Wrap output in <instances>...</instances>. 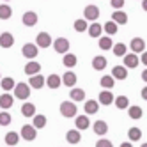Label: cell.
<instances>
[{"label": "cell", "instance_id": "1", "mask_svg": "<svg viewBox=\"0 0 147 147\" xmlns=\"http://www.w3.org/2000/svg\"><path fill=\"white\" fill-rule=\"evenodd\" d=\"M76 113H78V108H76V105L73 101L60 103V115H62V117L71 119V117H76Z\"/></svg>", "mask_w": 147, "mask_h": 147}, {"label": "cell", "instance_id": "2", "mask_svg": "<svg viewBox=\"0 0 147 147\" xmlns=\"http://www.w3.org/2000/svg\"><path fill=\"white\" fill-rule=\"evenodd\" d=\"M13 90H14V98L22 99V101L28 99V96H30V87H28V83H25V82H20V83H16Z\"/></svg>", "mask_w": 147, "mask_h": 147}, {"label": "cell", "instance_id": "3", "mask_svg": "<svg viewBox=\"0 0 147 147\" xmlns=\"http://www.w3.org/2000/svg\"><path fill=\"white\" fill-rule=\"evenodd\" d=\"M83 18L90 20V22H96V20L99 18V7L94 5V4L85 5V9H83Z\"/></svg>", "mask_w": 147, "mask_h": 147}, {"label": "cell", "instance_id": "4", "mask_svg": "<svg viewBox=\"0 0 147 147\" xmlns=\"http://www.w3.org/2000/svg\"><path fill=\"white\" fill-rule=\"evenodd\" d=\"M53 48H55L57 53L66 55L67 51H69V41H67L66 37H57V39L53 41Z\"/></svg>", "mask_w": 147, "mask_h": 147}, {"label": "cell", "instance_id": "5", "mask_svg": "<svg viewBox=\"0 0 147 147\" xmlns=\"http://www.w3.org/2000/svg\"><path fill=\"white\" fill-rule=\"evenodd\" d=\"M51 43H53V39L48 32H39L37 37H36V46L37 48H48Z\"/></svg>", "mask_w": 147, "mask_h": 147}, {"label": "cell", "instance_id": "6", "mask_svg": "<svg viewBox=\"0 0 147 147\" xmlns=\"http://www.w3.org/2000/svg\"><path fill=\"white\" fill-rule=\"evenodd\" d=\"M37 51H39V48H37L34 43H27V45H23V48H22L23 57H25V59H30V60H34V59L37 57Z\"/></svg>", "mask_w": 147, "mask_h": 147}, {"label": "cell", "instance_id": "7", "mask_svg": "<svg viewBox=\"0 0 147 147\" xmlns=\"http://www.w3.org/2000/svg\"><path fill=\"white\" fill-rule=\"evenodd\" d=\"M22 136H23V140L32 142V140H36V136H37V129L34 128L32 124H25L22 128Z\"/></svg>", "mask_w": 147, "mask_h": 147}, {"label": "cell", "instance_id": "8", "mask_svg": "<svg viewBox=\"0 0 147 147\" xmlns=\"http://www.w3.org/2000/svg\"><path fill=\"white\" fill-rule=\"evenodd\" d=\"M140 64V59H138V55L136 53H126L124 55V67L126 69H133V67H136Z\"/></svg>", "mask_w": 147, "mask_h": 147}, {"label": "cell", "instance_id": "9", "mask_svg": "<svg viewBox=\"0 0 147 147\" xmlns=\"http://www.w3.org/2000/svg\"><path fill=\"white\" fill-rule=\"evenodd\" d=\"M37 20H39V16H37V13H34V11H27V13L22 16V22H23L25 27H34V25L37 23Z\"/></svg>", "mask_w": 147, "mask_h": 147}, {"label": "cell", "instance_id": "10", "mask_svg": "<svg viewBox=\"0 0 147 147\" xmlns=\"http://www.w3.org/2000/svg\"><path fill=\"white\" fill-rule=\"evenodd\" d=\"M129 48L133 50V53H142V51H145V41L142 37H133L129 43Z\"/></svg>", "mask_w": 147, "mask_h": 147}, {"label": "cell", "instance_id": "11", "mask_svg": "<svg viewBox=\"0 0 147 147\" xmlns=\"http://www.w3.org/2000/svg\"><path fill=\"white\" fill-rule=\"evenodd\" d=\"M45 85H48V89L51 90H57L60 85H62V78L59 75H50L46 80H45Z\"/></svg>", "mask_w": 147, "mask_h": 147}, {"label": "cell", "instance_id": "12", "mask_svg": "<svg viewBox=\"0 0 147 147\" xmlns=\"http://www.w3.org/2000/svg\"><path fill=\"white\" fill-rule=\"evenodd\" d=\"M39 73H41V64H39V62L30 60V62H27V64H25V75L34 76V75H39Z\"/></svg>", "mask_w": 147, "mask_h": 147}, {"label": "cell", "instance_id": "13", "mask_svg": "<svg viewBox=\"0 0 147 147\" xmlns=\"http://www.w3.org/2000/svg\"><path fill=\"white\" fill-rule=\"evenodd\" d=\"M75 126L78 131H83V129H87L89 126H90V121H89V115H76V119H75Z\"/></svg>", "mask_w": 147, "mask_h": 147}, {"label": "cell", "instance_id": "14", "mask_svg": "<svg viewBox=\"0 0 147 147\" xmlns=\"http://www.w3.org/2000/svg\"><path fill=\"white\" fill-rule=\"evenodd\" d=\"M13 105H14V96H11L9 92H4L0 96V108L2 110H9Z\"/></svg>", "mask_w": 147, "mask_h": 147}, {"label": "cell", "instance_id": "15", "mask_svg": "<svg viewBox=\"0 0 147 147\" xmlns=\"http://www.w3.org/2000/svg\"><path fill=\"white\" fill-rule=\"evenodd\" d=\"M112 78L113 80H126V78H128V69H126L124 66H113Z\"/></svg>", "mask_w": 147, "mask_h": 147}, {"label": "cell", "instance_id": "16", "mask_svg": "<svg viewBox=\"0 0 147 147\" xmlns=\"http://www.w3.org/2000/svg\"><path fill=\"white\" fill-rule=\"evenodd\" d=\"M83 110H85V115H94V113L99 112V103L94 101V99H89L83 105Z\"/></svg>", "mask_w": 147, "mask_h": 147}, {"label": "cell", "instance_id": "17", "mask_svg": "<svg viewBox=\"0 0 147 147\" xmlns=\"http://www.w3.org/2000/svg\"><path fill=\"white\" fill-rule=\"evenodd\" d=\"M14 45V37L11 32H2L0 34V46L2 48H11Z\"/></svg>", "mask_w": 147, "mask_h": 147}, {"label": "cell", "instance_id": "18", "mask_svg": "<svg viewBox=\"0 0 147 147\" xmlns=\"http://www.w3.org/2000/svg\"><path fill=\"white\" fill-rule=\"evenodd\" d=\"M113 94H112V90H101L99 92V105H107V107H110V105L113 103Z\"/></svg>", "mask_w": 147, "mask_h": 147}, {"label": "cell", "instance_id": "19", "mask_svg": "<svg viewBox=\"0 0 147 147\" xmlns=\"http://www.w3.org/2000/svg\"><path fill=\"white\" fill-rule=\"evenodd\" d=\"M92 129H94V133H96V135L105 136V135L108 133V124L105 122V121H96V122H94V126H92Z\"/></svg>", "mask_w": 147, "mask_h": 147}, {"label": "cell", "instance_id": "20", "mask_svg": "<svg viewBox=\"0 0 147 147\" xmlns=\"http://www.w3.org/2000/svg\"><path fill=\"white\" fill-rule=\"evenodd\" d=\"M76 80H78V76L73 71H67L66 75H62V83H64L66 87H75L76 85Z\"/></svg>", "mask_w": 147, "mask_h": 147}, {"label": "cell", "instance_id": "21", "mask_svg": "<svg viewBox=\"0 0 147 147\" xmlns=\"http://www.w3.org/2000/svg\"><path fill=\"white\" fill-rule=\"evenodd\" d=\"M69 96H71V101H73V103L85 101V90H83V89H78V87H73V90L69 92Z\"/></svg>", "mask_w": 147, "mask_h": 147}, {"label": "cell", "instance_id": "22", "mask_svg": "<svg viewBox=\"0 0 147 147\" xmlns=\"http://www.w3.org/2000/svg\"><path fill=\"white\" fill-rule=\"evenodd\" d=\"M66 140H67V144L76 145V144L82 140V133H80L78 129H69V131L66 133Z\"/></svg>", "mask_w": 147, "mask_h": 147}, {"label": "cell", "instance_id": "23", "mask_svg": "<svg viewBox=\"0 0 147 147\" xmlns=\"http://www.w3.org/2000/svg\"><path fill=\"white\" fill-rule=\"evenodd\" d=\"M28 87H30V89H41V87H45V76H41V75L30 76V80H28Z\"/></svg>", "mask_w": 147, "mask_h": 147}, {"label": "cell", "instance_id": "24", "mask_svg": "<svg viewBox=\"0 0 147 147\" xmlns=\"http://www.w3.org/2000/svg\"><path fill=\"white\" fill-rule=\"evenodd\" d=\"M112 22L117 23V25H126V23H128V14H126L124 11H113Z\"/></svg>", "mask_w": 147, "mask_h": 147}, {"label": "cell", "instance_id": "25", "mask_svg": "<svg viewBox=\"0 0 147 147\" xmlns=\"http://www.w3.org/2000/svg\"><path fill=\"white\" fill-rule=\"evenodd\" d=\"M107 64H108V60L105 59L103 55H96L92 59V67L96 69V71H103L105 67H107Z\"/></svg>", "mask_w": 147, "mask_h": 147}, {"label": "cell", "instance_id": "26", "mask_svg": "<svg viewBox=\"0 0 147 147\" xmlns=\"http://www.w3.org/2000/svg\"><path fill=\"white\" fill-rule=\"evenodd\" d=\"M128 115H129V119H133V121H138V119H142L144 110L138 107V105H133V107H128Z\"/></svg>", "mask_w": 147, "mask_h": 147}, {"label": "cell", "instance_id": "27", "mask_svg": "<svg viewBox=\"0 0 147 147\" xmlns=\"http://www.w3.org/2000/svg\"><path fill=\"white\" fill-rule=\"evenodd\" d=\"M87 32H89L90 37H101V34H103V25H99L98 22H94L92 25H89Z\"/></svg>", "mask_w": 147, "mask_h": 147}, {"label": "cell", "instance_id": "28", "mask_svg": "<svg viewBox=\"0 0 147 147\" xmlns=\"http://www.w3.org/2000/svg\"><path fill=\"white\" fill-rule=\"evenodd\" d=\"M22 115H23V117H34V115H36V105L34 103L22 105Z\"/></svg>", "mask_w": 147, "mask_h": 147}, {"label": "cell", "instance_id": "29", "mask_svg": "<svg viewBox=\"0 0 147 147\" xmlns=\"http://www.w3.org/2000/svg\"><path fill=\"white\" fill-rule=\"evenodd\" d=\"M32 126H34L36 129H43L45 126H46V117H45L43 113H39V115L36 113L34 117H32Z\"/></svg>", "mask_w": 147, "mask_h": 147}, {"label": "cell", "instance_id": "30", "mask_svg": "<svg viewBox=\"0 0 147 147\" xmlns=\"http://www.w3.org/2000/svg\"><path fill=\"white\" fill-rule=\"evenodd\" d=\"M99 83H101V87H103L105 90H110V89H113V85H115V80L112 78V75H105V76H101Z\"/></svg>", "mask_w": 147, "mask_h": 147}, {"label": "cell", "instance_id": "31", "mask_svg": "<svg viewBox=\"0 0 147 147\" xmlns=\"http://www.w3.org/2000/svg\"><path fill=\"white\" fill-rule=\"evenodd\" d=\"M76 62H78L76 55H75V53H69V51L64 55V59H62V64H64L66 67H75V66H76Z\"/></svg>", "mask_w": 147, "mask_h": 147}, {"label": "cell", "instance_id": "32", "mask_svg": "<svg viewBox=\"0 0 147 147\" xmlns=\"http://www.w3.org/2000/svg\"><path fill=\"white\" fill-rule=\"evenodd\" d=\"M128 138H129V142H138L140 138H142V129L140 128H129L128 129Z\"/></svg>", "mask_w": 147, "mask_h": 147}, {"label": "cell", "instance_id": "33", "mask_svg": "<svg viewBox=\"0 0 147 147\" xmlns=\"http://www.w3.org/2000/svg\"><path fill=\"white\" fill-rule=\"evenodd\" d=\"M16 85V82L11 78V76H5V78H0V87L2 90H13Z\"/></svg>", "mask_w": 147, "mask_h": 147}, {"label": "cell", "instance_id": "34", "mask_svg": "<svg viewBox=\"0 0 147 147\" xmlns=\"http://www.w3.org/2000/svg\"><path fill=\"white\" fill-rule=\"evenodd\" d=\"M5 144H7V147H14L18 142H20V135L18 133H14V131H11V133H5Z\"/></svg>", "mask_w": 147, "mask_h": 147}, {"label": "cell", "instance_id": "35", "mask_svg": "<svg viewBox=\"0 0 147 147\" xmlns=\"http://www.w3.org/2000/svg\"><path fill=\"white\" fill-rule=\"evenodd\" d=\"M113 105H115L119 110H124V108L129 107V99L126 98V96H117V98L113 99Z\"/></svg>", "mask_w": 147, "mask_h": 147}, {"label": "cell", "instance_id": "36", "mask_svg": "<svg viewBox=\"0 0 147 147\" xmlns=\"http://www.w3.org/2000/svg\"><path fill=\"white\" fill-rule=\"evenodd\" d=\"M112 50H113V55L115 57H124L126 51H128V46H126L124 43H117V45L112 46Z\"/></svg>", "mask_w": 147, "mask_h": 147}, {"label": "cell", "instance_id": "37", "mask_svg": "<svg viewBox=\"0 0 147 147\" xmlns=\"http://www.w3.org/2000/svg\"><path fill=\"white\" fill-rule=\"evenodd\" d=\"M117 28H119V25H117V23H113L112 20H110V22H107V23L103 25V30H105V32H107L110 37H112L113 34H117Z\"/></svg>", "mask_w": 147, "mask_h": 147}, {"label": "cell", "instance_id": "38", "mask_svg": "<svg viewBox=\"0 0 147 147\" xmlns=\"http://www.w3.org/2000/svg\"><path fill=\"white\" fill-rule=\"evenodd\" d=\"M112 46H113V41H112L110 36H101L99 37V48L101 50H110Z\"/></svg>", "mask_w": 147, "mask_h": 147}, {"label": "cell", "instance_id": "39", "mask_svg": "<svg viewBox=\"0 0 147 147\" xmlns=\"http://www.w3.org/2000/svg\"><path fill=\"white\" fill-rule=\"evenodd\" d=\"M11 16H13V9H11V5H5V4L0 5V20H9Z\"/></svg>", "mask_w": 147, "mask_h": 147}, {"label": "cell", "instance_id": "40", "mask_svg": "<svg viewBox=\"0 0 147 147\" xmlns=\"http://www.w3.org/2000/svg\"><path fill=\"white\" fill-rule=\"evenodd\" d=\"M11 121H13V117H11V113L9 112H0V126H9L11 124Z\"/></svg>", "mask_w": 147, "mask_h": 147}, {"label": "cell", "instance_id": "41", "mask_svg": "<svg viewBox=\"0 0 147 147\" xmlns=\"http://www.w3.org/2000/svg\"><path fill=\"white\" fill-rule=\"evenodd\" d=\"M73 27H75V30H76V32H85V30L89 28V25H87V20H76Z\"/></svg>", "mask_w": 147, "mask_h": 147}, {"label": "cell", "instance_id": "42", "mask_svg": "<svg viewBox=\"0 0 147 147\" xmlns=\"http://www.w3.org/2000/svg\"><path fill=\"white\" fill-rule=\"evenodd\" d=\"M110 5L115 9V11H121V9L126 5V0H112V2H110Z\"/></svg>", "mask_w": 147, "mask_h": 147}, {"label": "cell", "instance_id": "43", "mask_svg": "<svg viewBox=\"0 0 147 147\" xmlns=\"http://www.w3.org/2000/svg\"><path fill=\"white\" fill-rule=\"evenodd\" d=\"M96 147H113V144L110 140H107V138H101V140L96 142Z\"/></svg>", "mask_w": 147, "mask_h": 147}, {"label": "cell", "instance_id": "44", "mask_svg": "<svg viewBox=\"0 0 147 147\" xmlns=\"http://www.w3.org/2000/svg\"><path fill=\"white\" fill-rule=\"evenodd\" d=\"M140 62L147 67V51H142V57H140Z\"/></svg>", "mask_w": 147, "mask_h": 147}, {"label": "cell", "instance_id": "45", "mask_svg": "<svg viewBox=\"0 0 147 147\" xmlns=\"http://www.w3.org/2000/svg\"><path fill=\"white\" fill-rule=\"evenodd\" d=\"M140 96H142V99H144V101H147V85H145V87L142 89V92H140Z\"/></svg>", "mask_w": 147, "mask_h": 147}, {"label": "cell", "instance_id": "46", "mask_svg": "<svg viewBox=\"0 0 147 147\" xmlns=\"http://www.w3.org/2000/svg\"><path fill=\"white\" fill-rule=\"evenodd\" d=\"M142 80H144V82L147 83V67H145V69L142 71Z\"/></svg>", "mask_w": 147, "mask_h": 147}, {"label": "cell", "instance_id": "47", "mask_svg": "<svg viewBox=\"0 0 147 147\" xmlns=\"http://www.w3.org/2000/svg\"><path fill=\"white\" fill-rule=\"evenodd\" d=\"M121 147H133V144H131V142H122Z\"/></svg>", "mask_w": 147, "mask_h": 147}, {"label": "cell", "instance_id": "48", "mask_svg": "<svg viewBox=\"0 0 147 147\" xmlns=\"http://www.w3.org/2000/svg\"><path fill=\"white\" fill-rule=\"evenodd\" d=\"M142 9L147 13V0H142Z\"/></svg>", "mask_w": 147, "mask_h": 147}, {"label": "cell", "instance_id": "49", "mask_svg": "<svg viewBox=\"0 0 147 147\" xmlns=\"http://www.w3.org/2000/svg\"><path fill=\"white\" fill-rule=\"evenodd\" d=\"M140 147H147V142H144V144H142V145H140Z\"/></svg>", "mask_w": 147, "mask_h": 147}, {"label": "cell", "instance_id": "50", "mask_svg": "<svg viewBox=\"0 0 147 147\" xmlns=\"http://www.w3.org/2000/svg\"><path fill=\"white\" fill-rule=\"evenodd\" d=\"M5 2H9V0H5Z\"/></svg>", "mask_w": 147, "mask_h": 147}]
</instances>
